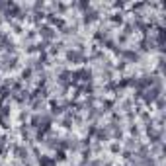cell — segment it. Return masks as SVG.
Listing matches in <instances>:
<instances>
[{
  "mask_svg": "<svg viewBox=\"0 0 166 166\" xmlns=\"http://www.w3.org/2000/svg\"><path fill=\"white\" fill-rule=\"evenodd\" d=\"M16 154H18L20 158H26V156H27V151H26V148H22V147H16Z\"/></svg>",
  "mask_w": 166,
  "mask_h": 166,
  "instance_id": "obj_5",
  "label": "cell"
},
{
  "mask_svg": "<svg viewBox=\"0 0 166 166\" xmlns=\"http://www.w3.org/2000/svg\"><path fill=\"white\" fill-rule=\"evenodd\" d=\"M158 92H160V88H153V90H147V92H145V94H147V96H145V100H147V102H153L154 98L158 96Z\"/></svg>",
  "mask_w": 166,
  "mask_h": 166,
  "instance_id": "obj_1",
  "label": "cell"
},
{
  "mask_svg": "<svg viewBox=\"0 0 166 166\" xmlns=\"http://www.w3.org/2000/svg\"><path fill=\"white\" fill-rule=\"evenodd\" d=\"M55 162H57V160L51 158V156H41V158H39V166H55Z\"/></svg>",
  "mask_w": 166,
  "mask_h": 166,
  "instance_id": "obj_2",
  "label": "cell"
},
{
  "mask_svg": "<svg viewBox=\"0 0 166 166\" xmlns=\"http://www.w3.org/2000/svg\"><path fill=\"white\" fill-rule=\"evenodd\" d=\"M64 158H67V156H64V151H59V153H57V158H55V160H64Z\"/></svg>",
  "mask_w": 166,
  "mask_h": 166,
  "instance_id": "obj_7",
  "label": "cell"
},
{
  "mask_svg": "<svg viewBox=\"0 0 166 166\" xmlns=\"http://www.w3.org/2000/svg\"><path fill=\"white\" fill-rule=\"evenodd\" d=\"M29 74H32V70H29V69H27V70H24V72H22V76H24V78H27V76H29Z\"/></svg>",
  "mask_w": 166,
  "mask_h": 166,
  "instance_id": "obj_9",
  "label": "cell"
},
{
  "mask_svg": "<svg viewBox=\"0 0 166 166\" xmlns=\"http://www.w3.org/2000/svg\"><path fill=\"white\" fill-rule=\"evenodd\" d=\"M96 20V12H86L84 14V22L88 24V22H94Z\"/></svg>",
  "mask_w": 166,
  "mask_h": 166,
  "instance_id": "obj_4",
  "label": "cell"
},
{
  "mask_svg": "<svg viewBox=\"0 0 166 166\" xmlns=\"http://www.w3.org/2000/svg\"><path fill=\"white\" fill-rule=\"evenodd\" d=\"M143 166H154V162L151 158H145V160H143Z\"/></svg>",
  "mask_w": 166,
  "mask_h": 166,
  "instance_id": "obj_8",
  "label": "cell"
},
{
  "mask_svg": "<svg viewBox=\"0 0 166 166\" xmlns=\"http://www.w3.org/2000/svg\"><path fill=\"white\" fill-rule=\"evenodd\" d=\"M67 59H69V61L78 63V61H82V55H80L78 51H69V53H67Z\"/></svg>",
  "mask_w": 166,
  "mask_h": 166,
  "instance_id": "obj_3",
  "label": "cell"
},
{
  "mask_svg": "<svg viewBox=\"0 0 166 166\" xmlns=\"http://www.w3.org/2000/svg\"><path fill=\"white\" fill-rule=\"evenodd\" d=\"M41 33H43V37H47V39L53 37V29H51V27H43V29H41Z\"/></svg>",
  "mask_w": 166,
  "mask_h": 166,
  "instance_id": "obj_6",
  "label": "cell"
}]
</instances>
